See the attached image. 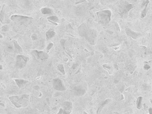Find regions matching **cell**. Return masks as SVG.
<instances>
[{
  "mask_svg": "<svg viewBox=\"0 0 152 114\" xmlns=\"http://www.w3.org/2000/svg\"><path fill=\"white\" fill-rule=\"evenodd\" d=\"M77 31L79 35L84 37L90 44L95 45L98 35L96 30L91 27L86 23H83L78 27Z\"/></svg>",
  "mask_w": 152,
  "mask_h": 114,
  "instance_id": "1",
  "label": "cell"
},
{
  "mask_svg": "<svg viewBox=\"0 0 152 114\" xmlns=\"http://www.w3.org/2000/svg\"><path fill=\"white\" fill-rule=\"evenodd\" d=\"M12 104L17 108L27 107L30 103V96L27 94L15 95L9 97Z\"/></svg>",
  "mask_w": 152,
  "mask_h": 114,
  "instance_id": "2",
  "label": "cell"
},
{
  "mask_svg": "<svg viewBox=\"0 0 152 114\" xmlns=\"http://www.w3.org/2000/svg\"><path fill=\"white\" fill-rule=\"evenodd\" d=\"M112 12L110 10H103L96 12L98 22L103 26H107L111 21Z\"/></svg>",
  "mask_w": 152,
  "mask_h": 114,
  "instance_id": "3",
  "label": "cell"
},
{
  "mask_svg": "<svg viewBox=\"0 0 152 114\" xmlns=\"http://www.w3.org/2000/svg\"><path fill=\"white\" fill-rule=\"evenodd\" d=\"M10 20L13 22L19 24L26 25L31 23L33 20V18L31 17L24 16L20 15H13L10 17Z\"/></svg>",
  "mask_w": 152,
  "mask_h": 114,
  "instance_id": "4",
  "label": "cell"
},
{
  "mask_svg": "<svg viewBox=\"0 0 152 114\" xmlns=\"http://www.w3.org/2000/svg\"><path fill=\"white\" fill-rule=\"evenodd\" d=\"M133 7H134L133 5L128 3V2L122 3L121 5L120 6L119 8H118V13L122 18H126L127 17L129 11L132 10Z\"/></svg>",
  "mask_w": 152,
  "mask_h": 114,
  "instance_id": "5",
  "label": "cell"
},
{
  "mask_svg": "<svg viewBox=\"0 0 152 114\" xmlns=\"http://www.w3.org/2000/svg\"><path fill=\"white\" fill-rule=\"evenodd\" d=\"M29 57L25 56V55H17L16 56L15 59V67L18 69H22L24 68L29 61Z\"/></svg>",
  "mask_w": 152,
  "mask_h": 114,
  "instance_id": "6",
  "label": "cell"
},
{
  "mask_svg": "<svg viewBox=\"0 0 152 114\" xmlns=\"http://www.w3.org/2000/svg\"><path fill=\"white\" fill-rule=\"evenodd\" d=\"M72 91L75 96H82L86 94L87 91V86L85 84H79L75 86L72 87Z\"/></svg>",
  "mask_w": 152,
  "mask_h": 114,
  "instance_id": "7",
  "label": "cell"
},
{
  "mask_svg": "<svg viewBox=\"0 0 152 114\" xmlns=\"http://www.w3.org/2000/svg\"><path fill=\"white\" fill-rule=\"evenodd\" d=\"M31 54L34 56V58L39 61H44L47 60L49 57L48 53L40 50H34L31 51Z\"/></svg>",
  "mask_w": 152,
  "mask_h": 114,
  "instance_id": "8",
  "label": "cell"
},
{
  "mask_svg": "<svg viewBox=\"0 0 152 114\" xmlns=\"http://www.w3.org/2000/svg\"><path fill=\"white\" fill-rule=\"evenodd\" d=\"M52 85L54 89L58 91H64L66 90V88L63 83V81L59 78H55L52 80Z\"/></svg>",
  "mask_w": 152,
  "mask_h": 114,
  "instance_id": "9",
  "label": "cell"
},
{
  "mask_svg": "<svg viewBox=\"0 0 152 114\" xmlns=\"http://www.w3.org/2000/svg\"><path fill=\"white\" fill-rule=\"evenodd\" d=\"M126 33L128 36L132 37L134 39H138L143 36V34H141V32H135V31L131 30L130 28L128 27L126 29Z\"/></svg>",
  "mask_w": 152,
  "mask_h": 114,
  "instance_id": "10",
  "label": "cell"
},
{
  "mask_svg": "<svg viewBox=\"0 0 152 114\" xmlns=\"http://www.w3.org/2000/svg\"><path fill=\"white\" fill-rule=\"evenodd\" d=\"M63 111H65L66 112H68L69 114H70L72 110L73 106H72V103L70 102V101H64L62 105V108H61Z\"/></svg>",
  "mask_w": 152,
  "mask_h": 114,
  "instance_id": "11",
  "label": "cell"
},
{
  "mask_svg": "<svg viewBox=\"0 0 152 114\" xmlns=\"http://www.w3.org/2000/svg\"><path fill=\"white\" fill-rule=\"evenodd\" d=\"M112 101V99L110 98H107L106 100H105L104 101H103L99 105L98 107V109L96 110V114H100L102 110L105 107L106 105L109 104V103H110Z\"/></svg>",
  "mask_w": 152,
  "mask_h": 114,
  "instance_id": "12",
  "label": "cell"
},
{
  "mask_svg": "<svg viewBox=\"0 0 152 114\" xmlns=\"http://www.w3.org/2000/svg\"><path fill=\"white\" fill-rule=\"evenodd\" d=\"M15 82H16L17 85V86L19 88H22L26 84H27L29 83V80H25V79H14Z\"/></svg>",
  "mask_w": 152,
  "mask_h": 114,
  "instance_id": "13",
  "label": "cell"
},
{
  "mask_svg": "<svg viewBox=\"0 0 152 114\" xmlns=\"http://www.w3.org/2000/svg\"><path fill=\"white\" fill-rule=\"evenodd\" d=\"M13 47H14V51L16 53H18V55L21 54L23 52V50L22 48V47L19 45V44L18 43V42L16 40L13 41Z\"/></svg>",
  "mask_w": 152,
  "mask_h": 114,
  "instance_id": "14",
  "label": "cell"
},
{
  "mask_svg": "<svg viewBox=\"0 0 152 114\" xmlns=\"http://www.w3.org/2000/svg\"><path fill=\"white\" fill-rule=\"evenodd\" d=\"M47 19L50 22L53 24L55 26H57L58 23L59 22V18H58V17L55 16V15H51L47 18Z\"/></svg>",
  "mask_w": 152,
  "mask_h": 114,
  "instance_id": "15",
  "label": "cell"
},
{
  "mask_svg": "<svg viewBox=\"0 0 152 114\" xmlns=\"http://www.w3.org/2000/svg\"><path fill=\"white\" fill-rule=\"evenodd\" d=\"M41 11L42 12L43 15H50L53 14V10H52L51 8H48V7H44L41 9Z\"/></svg>",
  "mask_w": 152,
  "mask_h": 114,
  "instance_id": "16",
  "label": "cell"
},
{
  "mask_svg": "<svg viewBox=\"0 0 152 114\" xmlns=\"http://www.w3.org/2000/svg\"><path fill=\"white\" fill-rule=\"evenodd\" d=\"M55 35H56L55 31L54 30H53V29H50L46 33V40H50V39H51L55 37Z\"/></svg>",
  "mask_w": 152,
  "mask_h": 114,
  "instance_id": "17",
  "label": "cell"
},
{
  "mask_svg": "<svg viewBox=\"0 0 152 114\" xmlns=\"http://www.w3.org/2000/svg\"><path fill=\"white\" fill-rule=\"evenodd\" d=\"M5 7L6 5H3L1 8V10L0 11V22L2 24H4L5 19Z\"/></svg>",
  "mask_w": 152,
  "mask_h": 114,
  "instance_id": "18",
  "label": "cell"
},
{
  "mask_svg": "<svg viewBox=\"0 0 152 114\" xmlns=\"http://www.w3.org/2000/svg\"><path fill=\"white\" fill-rule=\"evenodd\" d=\"M102 66L105 70H107L109 72V74H112V73H113V67L111 65L107 63V64H103Z\"/></svg>",
  "mask_w": 152,
  "mask_h": 114,
  "instance_id": "19",
  "label": "cell"
},
{
  "mask_svg": "<svg viewBox=\"0 0 152 114\" xmlns=\"http://www.w3.org/2000/svg\"><path fill=\"white\" fill-rule=\"evenodd\" d=\"M142 101H143V97L139 96L137 98L136 100V106L138 110H140L142 108Z\"/></svg>",
  "mask_w": 152,
  "mask_h": 114,
  "instance_id": "20",
  "label": "cell"
},
{
  "mask_svg": "<svg viewBox=\"0 0 152 114\" xmlns=\"http://www.w3.org/2000/svg\"><path fill=\"white\" fill-rule=\"evenodd\" d=\"M57 69L60 72L62 73L63 75L65 74V69H64V66H63V64H58V66H57Z\"/></svg>",
  "mask_w": 152,
  "mask_h": 114,
  "instance_id": "21",
  "label": "cell"
},
{
  "mask_svg": "<svg viewBox=\"0 0 152 114\" xmlns=\"http://www.w3.org/2000/svg\"><path fill=\"white\" fill-rule=\"evenodd\" d=\"M148 5L145 6V7H144V9H143V10H142V11H141V18H144L146 16V14H147V10H148Z\"/></svg>",
  "mask_w": 152,
  "mask_h": 114,
  "instance_id": "22",
  "label": "cell"
},
{
  "mask_svg": "<svg viewBox=\"0 0 152 114\" xmlns=\"http://www.w3.org/2000/svg\"><path fill=\"white\" fill-rule=\"evenodd\" d=\"M53 43H50L48 44L47 47L46 48V53H48L49 52H50V50L53 48Z\"/></svg>",
  "mask_w": 152,
  "mask_h": 114,
  "instance_id": "23",
  "label": "cell"
},
{
  "mask_svg": "<svg viewBox=\"0 0 152 114\" xmlns=\"http://www.w3.org/2000/svg\"><path fill=\"white\" fill-rule=\"evenodd\" d=\"M8 31H9V27L7 25H5V26L2 27L1 31H3V32H7Z\"/></svg>",
  "mask_w": 152,
  "mask_h": 114,
  "instance_id": "24",
  "label": "cell"
},
{
  "mask_svg": "<svg viewBox=\"0 0 152 114\" xmlns=\"http://www.w3.org/2000/svg\"><path fill=\"white\" fill-rule=\"evenodd\" d=\"M150 3V1L149 0H146V1H144L143 2L142 5H141V8H144L145 6L148 5Z\"/></svg>",
  "mask_w": 152,
  "mask_h": 114,
  "instance_id": "25",
  "label": "cell"
},
{
  "mask_svg": "<svg viewBox=\"0 0 152 114\" xmlns=\"http://www.w3.org/2000/svg\"><path fill=\"white\" fill-rule=\"evenodd\" d=\"M31 38H32V39H33V41L37 40V39H38V36H37V34H36V33H34V34H33V35H31Z\"/></svg>",
  "mask_w": 152,
  "mask_h": 114,
  "instance_id": "26",
  "label": "cell"
},
{
  "mask_svg": "<svg viewBox=\"0 0 152 114\" xmlns=\"http://www.w3.org/2000/svg\"><path fill=\"white\" fill-rule=\"evenodd\" d=\"M7 49L9 52H13V50H14V47H13V45H10L9 44L7 46Z\"/></svg>",
  "mask_w": 152,
  "mask_h": 114,
  "instance_id": "27",
  "label": "cell"
},
{
  "mask_svg": "<svg viewBox=\"0 0 152 114\" xmlns=\"http://www.w3.org/2000/svg\"><path fill=\"white\" fill-rule=\"evenodd\" d=\"M58 114H69V113L68 112H66L65 111H63V110L60 108V110H59V112H58Z\"/></svg>",
  "mask_w": 152,
  "mask_h": 114,
  "instance_id": "28",
  "label": "cell"
},
{
  "mask_svg": "<svg viewBox=\"0 0 152 114\" xmlns=\"http://www.w3.org/2000/svg\"><path fill=\"white\" fill-rule=\"evenodd\" d=\"M144 69L145 70H149L150 69V66L148 64H145L144 65Z\"/></svg>",
  "mask_w": 152,
  "mask_h": 114,
  "instance_id": "29",
  "label": "cell"
},
{
  "mask_svg": "<svg viewBox=\"0 0 152 114\" xmlns=\"http://www.w3.org/2000/svg\"><path fill=\"white\" fill-rule=\"evenodd\" d=\"M86 0H83V1H77L76 3V5H77V4L79 3H83V2H86Z\"/></svg>",
  "mask_w": 152,
  "mask_h": 114,
  "instance_id": "30",
  "label": "cell"
},
{
  "mask_svg": "<svg viewBox=\"0 0 152 114\" xmlns=\"http://www.w3.org/2000/svg\"><path fill=\"white\" fill-rule=\"evenodd\" d=\"M0 105H1V106H3V107H5V104H4V103H2L1 101H0Z\"/></svg>",
  "mask_w": 152,
  "mask_h": 114,
  "instance_id": "31",
  "label": "cell"
},
{
  "mask_svg": "<svg viewBox=\"0 0 152 114\" xmlns=\"http://www.w3.org/2000/svg\"><path fill=\"white\" fill-rule=\"evenodd\" d=\"M149 114H152V108H149Z\"/></svg>",
  "mask_w": 152,
  "mask_h": 114,
  "instance_id": "32",
  "label": "cell"
},
{
  "mask_svg": "<svg viewBox=\"0 0 152 114\" xmlns=\"http://www.w3.org/2000/svg\"><path fill=\"white\" fill-rule=\"evenodd\" d=\"M114 114H129V113H126V114H120V113H118V112H114Z\"/></svg>",
  "mask_w": 152,
  "mask_h": 114,
  "instance_id": "33",
  "label": "cell"
},
{
  "mask_svg": "<svg viewBox=\"0 0 152 114\" xmlns=\"http://www.w3.org/2000/svg\"><path fill=\"white\" fill-rule=\"evenodd\" d=\"M3 69V66L1 65H0V70H2Z\"/></svg>",
  "mask_w": 152,
  "mask_h": 114,
  "instance_id": "34",
  "label": "cell"
},
{
  "mask_svg": "<svg viewBox=\"0 0 152 114\" xmlns=\"http://www.w3.org/2000/svg\"><path fill=\"white\" fill-rule=\"evenodd\" d=\"M0 37H1V38H2V35H0Z\"/></svg>",
  "mask_w": 152,
  "mask_h": 114,
  "instance_id": "35",
  "label": "cell"
},
{
  "mask_svg": "<svg viewBox=\"0 0 152 114\" xmlns=\"http://www.w3.org/2000/svg\"><path fill=\"white\" fill-rule=\"evenodd\" d=\"M0 61H1V58H0Z\"/></svg>",
  "mask_w": 152,
  "mask_h": 114,
  "instance_id": "36",
  "label": "cell"
}]
</instances>
